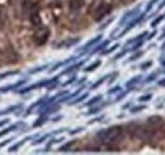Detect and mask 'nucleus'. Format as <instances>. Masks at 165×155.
<instances>
[{"instance_id": "nucleus-1", "label": "nucleus", "mask_w": 165, "mask_h": 155, "mask_svg": "<svg viewBox=\"0 0 165 155\" xmlns=\"http://www.w3.org/2000/svg\"><path fill=\"white\" fill-rule=\"evenodd\" d=\"M98 136H99L100 141L106 145H116L123 137V128L121 126H113V127L103 130L98 133Z\"/></svg>"}, {"instance_id": "nucleus-2", "label": "nucleus", "mask_w": 165, "mask_h": 155, "mask_svg": "<svg viewBox=\"0 0 165 155\" xmlns=\"http://www.w3.org/2000/svg\"><path fill=\"white\" fill-rule=\"evenodd\" d=\"M48 37H50V29L47 27H40L33 34V41L37 46H42L47 42Z\"/></svg>"}, {"instance_id": "nucleus-3", "label": "nucleus", "mask_w": 165, "mask_h": 155, "mask_svg": "<svg viewBox=\"0 0 165 155\" xmlns=\"http://www.w3.org/2000/svg\"><path fill=\"white\" fill-rule=\"evenodd\" d=\"M112 10V6L109 4H107V3H100L99 5L97 6L95 9H94L93 12V18L94 20H100L103 19L104 17L107 15V14H109Z\"/></svg>"}, {"instance_id": "nucleus-4", "label": "nucleus", "mask_w": 165, "mask_h": 155, "mask_svg": "<svg viewBox=\"0 0 165 155\" xmlns=\"http://www.w3.org/2000/svg\"><path fill=\"white\" fill-rule=\"evenodd\" d=\"M147 123H149V126L151 128H159L163 126V118L159 117V116H152V117H150L149 119H147Z\"/></svg>"}, {"instance_id": "nucleus-5", "label": "nucleus", "mask_w": 165, "mask_h": 155, "mask_svg": "<svg viewBox=\"0 0 165 155\" xmlns=\"http://www.w3.org/2000/svg\"><path fill=\"white\" fill-rule=\"evenodd\" d=\"M84 5V0H70L69 1V6L72 12H76V10H80L81 6Z\"/></svg>"}, {"instance_id": "nucleus-6", "label": "nucleus", "mask_w": 165, "mask_h": 155, "mask_svg": "<svg viewBox=\"0 0 165 155\" xmlns=\"http://www.w3.org/2000/svg\"><path fill=\"white\" fill-rule=\"evenodd\" d=\"M31 22H32V24L33 26H36V27L41 26L42 20H41V17H40V14H38V12H32L31 13Z\"/></svg>"}, {"instance_id": "nucleus-7", "label": "nucleus", "mask_w": 165, "mask_h": 155, "mask_svg": "<svg viewBox=\"0 0 165 155\" xmlns=\"http://www.w3.org/2000/svg\"><path fill=\"white\" fill-rule=\"evenodd\" d=\"M18 73H19L18 70H13V71H8V73H3V74H0V80L4 79V78H8L10 75H15V74H18Z\"/></svg>"}, {"instance_id": "nucleus-8", "label": "nucleus", "mask_w": 165, "mask_h": 155, "mask_svg": "<svg viewBox=\"0 0 165 155\" xmlns=\"http://www.w3.org/2000/svg\"><path fill=\"white\" fill-rule=\"evenodd\" d=\"M13 128H15V126H12V127H9V128H5L4 131H1V132H0V136H3V135H6V133H8V132H10V131H12Z\"/></svg>"}, {"instance_id": "nucleus-9", "label": "nucleus", "mask_w": 165, "mask_h": 155, "mask_svg": "<svg viewBox=\"0 0 165 155\" xmlns=\"http://www.w3.org/2000/svg\"><path fill=\"white\" fill-rule=\"evenodd\" d=\"M99 64H100V62H99V61H97V62H94V64H93V65H90V66H89V68H88L86 70H88V71H90V70H94V69H95V68H97V66H99Z\"/></svg>"}, {"instance_id": "nucleus-10", "label": "nucleus", "mask_w": 165, "mask_h": 155, "mask_svg": "<svg viewBox=\"0 0 165 155\" xmlns=\"http://www.w3.org/2000/svg\"><path fill=\"white\" fill-rule=\"evenodd\" d=\"M12 140H13V139H9V140H5V141H4V142H1V144H0V147H3V146H4V145H6V144H8V142H10V141H12Z\"/></svg>"}, {"instance_id": "nucleus-11", "label": "nucleus", "mask_w": 165, "mask_h": 155, "mask_svg": "<svg viewBox=\"0 0 165 155\" xmlns=\"http://www.w3.org/2000/svg\"><path fill=\"white\" fill-rule=\"evenodd\" d=\"M159 84H160V85H165V80H164V82H160Z\"/></svg>"}]
</instances>
